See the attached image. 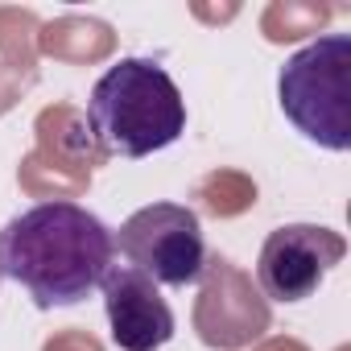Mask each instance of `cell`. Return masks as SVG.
<instances>
[{
	"mask_svg": "<svg viewBox=\"0 0 351 351\" xmlns=\"http://www.w3.org/2000/svg\"><path fill=\"white\" fill-rule=\"evenodd\" d=\"M87 128L108 157L141 161L186 132V99L161 62L120 58L91 87Z\"/></svg>",
	"mask_w": 351,
	"mask_h": 351,
	"instance_id": "cell-2",
	"label": "cell"
},
{
	"mask_svg": "<svg viewBox=\"0 0 351 351\" xmlns=\"http://www.w3.org/2000/svg\"><path fill=\"white\" fill-rule=\"evenodd\" d=\"M99 289L112 343L120 351H161L173 339V310L161 298V285H153L145 273L116 261Z\"/></svg>",
	"mask_w": 351,
	"mask_h": 351,
	"instance_id": "cell-6",
	"label": "cell"
},
{
	"mask_svg": "<svg viewBox=\"0 0 351 351\" xmlns=\"http://www.w3.org/2000/svg\"><path fill=\"white\" fill-rule=\"evenodd\" d=\"M112 240L124 265L145 273L153 285H195L211 265L203 223L182 203H149L132 211L120 223V232H112Z\"/></svg>",
	"mask_w": 351,
	"mask_h": 351,
	"instance_id": "cell-4",
	"label": "cell"
},
{
	"mask_svg": "<svg viewBox=\"0 0 351 351\" xmlns=\"http://www.w3.org/2000/svg\"><path fill=\"white\" fill-rule=\"evenodd\" d=\"M116 265L112 228L66 199L25 207L0 228V281L21 285L38 310L79 306Z\"/></svg>",
	"mask_w": 351,
	"mask_h": 351,
	"instance_id": "cell-1",
	"label": "cell"
},
{
	"mask_svg": "<svg viewBox=\"0 0 351 351\" xmlns=\"http://www.w3.org/2000/svg\"><path fill=\"white\" fill-rule=\"evenodd\" d=\"M285 120L318 149H351V38L326 34L285 58L277 75Z\"/></svg>",
	"mask_w": 351,
	"mask_h": 351,
	"instance_id": "cell-3",
	"label": "cell"
},
{
	"mask_svg": "<svg viewBox=\"0 0 351 351\" xmlns=\"http://www.w3.org/2000/svg\"><path fill=\"white\" fill-rule=\"evenodd\" d=\"M347 256V240L318 223H285L269 232L256 261V281L273 302H306Z\"/></svg>",
	"mask_w": 351,
	"mask_h": 351,
	"instance_id": "cell-5",
	"label": "cell"
}]
</instances>
